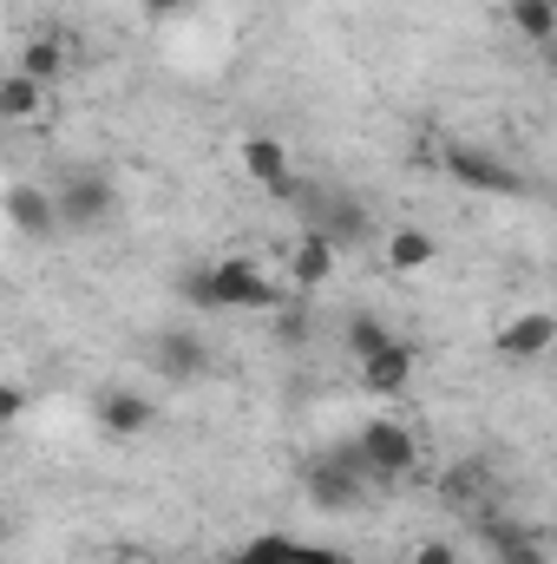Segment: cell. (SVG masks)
I'll return each mask as SVG.
<instances>
[{
    "label": "cell",
    "instance_id": "1",
    "mask_svg": "<svg viewBox=\"0 0 557 564\" xmlns=\"http://www.w3.org/2000/svg\"><path fill=\"white\" fill-rule=\"evenodd\" d=\"M288 204L302 210L308 237H321L328 250H354V243H368V237H374L368 204H361V197H348V191H315V184H295V197H288Z\"/></svg>",
    "mask_w": 557,
    "mask_h": 564
},
{
    "label": "cell",
    "instance_id": "2",
    "mask_svg": "<svg viewBox=\"0 0 557 564\" xmlns=\"http://www.w3.org/2000/svg\"><path fill=\"white\" fill-rule=\"evenodd\" d=\"M112 210H119V191H112L106 171H73V177L53 191V217H59V230H99Z\"/></svg>",
    "mask_w": 557,
    "mask_h": 564
},
{
    "label": "cell",
    "instance_id": "3",
    "mask_svg": "<svg viewBox=\"0 0 557 564\" xmlns=\"http://www.w3.org/2000/svg\"><path fill=\"white\" fill-rule=\"evenodd\" d=\"M446 177H459L466 191H485V197H525V171L479 144H446Z\"/></svg>",
    "mask_w": 557,
    "mask_h": 564
},
{
    "label": "cell",
    "instance_id": "4",
    "mask_svg": "<svg viewBox=\"0 0 557 564\" xmlns=\"http://www.w3.org/2000/svg\"><path fill=\"white\" fill-rule=\"evenodd\" d=\"M361 486H368V459H361V446H335L328 459L308 466V499H315L321 512H348V506L361 499Z\"/></svg>",
    "mask_w": 557,
    "mask_h": 564
},
{
    "label": "cell",
    "instance_id": "5",
    "mask_svg": "<svg viewBox=\"0 0 557 564\" xmlns=\"http://www.w3.org/2000/svg\"><path fill=\"white\" fill-rule=\"evenodd\" d=\"M204 282H210V308H276L282 302V282H270L256 263H243V257L204 270Z\"/></svg>",
    "mask_w": 557,
    "mask_h": 564
},
{
    "label": "cell",
    "instance_id": "6",
    "mask_svg": "<svg viewBox=\"0 0 557 564\" xmlns=\"http://www.w3.org/2000/svg\"><path fill=\"white\" fill-rule=\"evenodd\" d=\"M354 446H361V459H368V479H401V473L414 466V433L401 421H374Z\"/></svg>",
    "mask_w": 557,
    "mask_h": 564
},
{
    "label": "cell",
    "instance_id": "7",
    "mask_svg": "<svg viewBox=\"0 0 557 564\" xmlns=\"http://www.w3.org/2000/svg\"><path fill=\"white\" fill-rule=\"evenodd\" d=\"M151 361H157L164 381H197V375L210 368V348H204V335H190V328H164V335L151 341Z\"/></svg>",
    "mask_w": 557,
    "mask_h": 564
},
{
    "label": "cell",
    "instance_id": "8",
    "mask_svg": "<svg viewBox=\"0 0 557 564\" xmlns=\"http://www.w3.org/2000/svg\"><path fill=\"white\" fill-rule=\"evenodd\" d=\"M243 177H256V184H263L270 197H282V204H288L295 184H302L295 164H288V151H282L276 139H243Z\"/></svg>",
    "mask_w": 557,
    "mask_h": 564
},
{
    "label": "cell",
    "instance_id": "9",
    "mask_svg": "<svg viewBox=\"0 0 557 564\" xmlns=\"http://www.w3.org/2000/svg\"><path fill=\"white\" fill-rule=\"evenodd\" d=\"M230 564H348V558L328 552V545H295L288 532H263V539H250Z\"/></svg>",
    "mask_w": 557,
    "mask_h": 564
},
{
    "label": "cell",
    "instance_id": "10",
    "mask_svg": "<svg viewBox=\"0 0 557 564\" xmlns=\"http://www.w3.org/2000/svg\"><path fill=\"white\" fill-rule=\"evenodd\" d=\"M407 381H414V348H407L401 335L361 361V388H368V394H401Z\"/></svg>",
    "mask_w": 557,
    "mask_h": 564
},
{
    "label": "cell",
    "instance_id": "11",
    "mask_svg": "<svg viewBox=\"0 0 557 564\" xmlns=\"http://www.w3.org/2000/svg\"><path fill=\"white\" fill-rule=\"evenodd\" d=\"M99 426L112 440H139L144 426H151V401H144L139 388H106L99 394Z\"/></svg>",
    "mask_w": 557,
    "mask_h": 564
},
{
    "label": "cell",
    "instance_id": "12",
    "mask_svg": "<svg viewBox=\"0 0 557 564\" xmlns=\"http://www.w3.org/2000/svg\"><path fill=\"white\" fill-rule=\"evenodd\" d=\"M551 341H557V322L545 315V308H532V315L505 322V335H499V355H512V361H538Z\"/></svg>",
    "mask_w": 557,
    "mask_h": 564
},
{
    "label": "cell",
    "instance_id": "13",
    "mask_svg": "<svg viewBox=\"0 0 557 564\" xmlns=\"http://www.w3.org/2000/svg\"><path fill=\"white\" fill-rule=\"evenodd\" d=\"M7 217H13V230H26V237H59V217H53V191L13 184V191H7Z\"/></svg>",
    "mask_w": 557,
    "mask_h": 564
},
{
    "label": "cell",
    "instance_id": "14",
    "mask_svg": "<svg viewBox=\"0 0 557 564\" xmlns=\"http://www.w3.org/2000/svg\"><path fill=\"white\" fill-rule=\"evenodd\" d=\"M335 257H341V250H328L321 237H308V230H302V237H295V257H288V276H295V289L328 282V276H335Z\"/></svg>",
    "mask_w": 557,
    "mask_h": 564
},
{
    "label": "cell",
    "instance_id": "15",
    "mask_svg": "<svg viewBox=\"0 0 557 564\" xmlns=\"http://www.w3.org/2000/svg\"><path fill=\"white\" fill-rule=\"evenodd\" d=\"M505 20L532 40V46H551V33H557V0H512L505 7Z\"/></svg>",
    "mask_w": 557,
    "mask_h": 564
},
{
    "label": "cell",
    "instance_id": "16",
    "mask_svg": "<svg viewBox=\"0 0 557 564\" xmlns=\"http://www.w3.org/2000/svg\"><path fill=\"white\" fill-rule=\"evenodd\" d=\"M40 93H46V86H33L26 73H7V79H0V119H7V126L33 119V112H40Z\"/></svg>",
    "mask_w": 557,
    "mask_h": 564
},
{
    "label": "cell",
    "instance_id": "17",
    "mask_svg": "<svg viewBox=\"0 0 557 564\" xmlns=\"http://www.w3.org/2000/svg\"><path fill=\"white\" fill-rule=\"evenodd\" d=\"M433 257H439V243H433L426 230H394V237H387V263H394V270H426Z\"/></svg>",
    "mask_w": 557,
    "mask_h": 564
},
{
    "label": "cell",
    "instance_id": "18",
    "mask_svg": "<svg viewBox=\"0 0 557 564\" xmlns=\"http://www.w3.org/2000/svg\"><path fill=\"white\" fill-rule=\"evenodd\" d=\"M20 73H26L33 86L59 79V73H66V53H59V40H26V53H20Z\"/></svg>",
    "mask_w": 557,
    "mask_h": 564
},
{
    "label": "cell",
    "instance_id": "19",
    "mask_svg": "<svg viewBox=\"0 0 557 564\" xmlns=\"http://www.w3.org/2000/svg\"><path fill=\"white\" fill-rule=\"evenodd\" d=\"M479 492H485V466H479V459H466V466H452V473L439 479V499H446V506H472Z\"/></svg>",
    "mask_w": 557,
    "mask_h": 564
},
{
    "label": "cell",
    "instance_id": "20",
    "mask_svg": "<svg viewBox=\"0 0 557 564\" xmlns=\"http://www.w3.org/2000/svg\"><path fill=\"white\" fill-rule=\"evenodd\" d=\"M387 341H394V328H387L381 315H354V322H348V355H354V361H368V355L387 348Z\"/></svg>",
    "mask_w": 557,
    "mask_h": 564
},
{
    "label": "cell",
    "instance_id": "21",
    "mask_svg": "<svg viewBox=\"0 0 557 564\" xmlns=\"http://www.w3.org/2000/svg\"><path fill=\"white\" fill-rule=\"evenodd\" d=\"M499 564H551L545 532H538V539H518V545H499Z\"/></svg>",
    "mask_w": 557,
    "mask_h": 564
},
{
    "label": "cell",
    "instance_id": "22",
    "mask_svg": "<svg viewBox=\"0 0 557 564\" xmlns=\"http://www.w3.org/2000/svg\"><path fill=\"white\" fill-rule=\"evenodd\" d=\"M26 414V388H13V381H0V426L20 421Z\"/></svg>",
    "mask_w": 557,
    "mask_h": 564
},
{
    "label": "cell",
    "instance_id": "23",
    "mask_svg": "<svg viewBox=\"0 0 557 564\" xmlns=\"http://www.w3.org/2000/svg\"><path fill=\"white\" fill-rule=\"evenodd\" d=\"M414 564H459V552H452L446 539H426V545L414 552Z\"/></svg>",
    "mask_w": 557,
    "mask_h": 564
},
{
    "label": "cell",
    "instance_id": "24",
    "mask_svg": "<svg viewBox=\"0 0 557 564\" xmlns=\"http://www.w3.org/2000/svg\"><path fill=\"white\" fill-rule=\"evenodd\" d=\"M184 295H190L197 308H210V282H204V270H190V276H184Z\"/></svg>",
    "mask_w": 557,
    "mask_h": 564
},
{
    "label": "cell",
    "instance_id": "25",
    "mask_svg": "<svg viewBox=\"0 0 557 564\" xmlns=\"http://www.w3.org/2000/svg\"><path fill=\"white\" fill-rule=\"evenodd\" d=\"M177 7H184V0H144V13H157V20H164V13H177Z\"/></svg>",
    "mask_w": 557,
    "mask_h": 564
},
{
    "label": "cell",
    "instance_id": "26",
    "mask_svg": "<svg viewBox=\"0 0 557 564\" xmlns=\"http://www.w3.org/2000/svg\"><path fill=\"white\" fill-rule=\"evenodd\" d=\"M106 564H139V558H132V552H119V558H106Z\"/></svg>",
    "mask_w": 557,
    "mask_h": 564
},
{
    "label": "cell",
    "instance_id": "27",
    "mask_svg": "<svg viewBox=\"0 0 557 564\" xmlns=\"http://www.w3.org/2000/svg\"><path fill=\"white\" fill-rule=\"evenodd\" d=\"M0 539H7V512H0Z\"/></svg>",
    "mask_w": 557,
    "mask_h": 564
}]
</instances>
